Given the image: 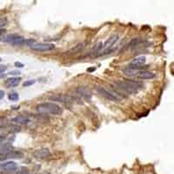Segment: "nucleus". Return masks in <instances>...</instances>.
Wrapping results in <instances>:
<instances>
[{
  "label": "nucleus",
  "mask_w": 174,
  "mask_h": 174,
  "mask_svg": "<svg viewBox=\"0 0 174 174\" xmlns=\"http://www.w3.org/2000/svg\"><path fill=\"white\" fill-rule=\"evenodd\" d=\"M25 174H30V173H25Z\"/></svg>",
  "instance_id": "35"
},
{
  "label": "nucleus",
  "mask_w": 174,
  "mask_h": 174,
  "mask_svg": "<svg viewBox=\"0 0 174 174\" xmlns=\"http://www.w3.org/2000/svg\"><path fill=\"white\" fill-rule=\"evenodd\" d=\"M140 39L139 38H134L130 41L128 45H127V48H130V47H135L136 46H139V43H140Z\"/></svg>",
  "instance_id": "20"
},
{
  "label": "nucleus",
  "mask_w": 174,
  "mask_h": 174,
  "mask_svg": "<svg viewBox=\"0 0 174 174\" xmlns=\"http://www.w3.org/2000/svg\"><path fill=\"white\" fill-rule=\"evenodd\" d=\"M33 156L37 159H46L50 156V151L47 148L37 149L33 152Z\"/></svg>",
  "instance_id": "9"
},
{
  "label": "nucleus",
  "mask_w": 174,
  "mask_h": 174,
  "mask_svg": "<svg viewBox=\"0 0 174 174\" xmlns=\"http://www.w3.org/2000/svg\"><path fill=\"white\" fill-rule=\"evenodd\" d=\"M84 45L85 43H78L77 46H75L74 47H72V49H70L68 52H67V54L69 55H72V54H76L78 52H79L80 51H82L84 47Z\"/></svg>",
  "instance_id": "17"
},
{
  "label": "nucleus",
  "mask_w": 174,
  "mask_h": 174,
  "mask_svg": "<svg viewBox=\"0 0 174 174\" xmlns=\"http://www.w3.org/2000/svg\"><path fill=\"white\" fill-rule=\"evenodd\" d=\"M97 92H98V94H100L102 97H104V98L108 99V100H110V101H118L119 98L113 93L110 92H108L106 89L103 88V87H97L96 88Z\"/></svg>",
  "instance_id": "5"
},
{
  "label": "nucleus",
  "mask_w": 174,
  "mask_h": 174,
  "mask_svg": "<svg viewBox=\"0 0 174 174\" xmlns=\"http://www.w3.org/2000/svg\"><path fill=\"white\" fill-rule=\"evenodd\" d=\"M20 73H21V72H20L19 71H11V72H9L10 75H17H17H20Z\"/></svg>",
  "instance_id": "25"
},
{
  "label": "nucleus",
  "mask_w": 174,
  "mask_h": 174,
  "mask_svg": "<svg viewBox=\"0 0 174 174\" xmlns=\"http://www.w3.org/2000/svg\"><path fill=\"white\" fill-rule=\"evenodd\" d=\"M118 40V35H112V36H111L110 37H109V38L105 41V43H104V45H103V49H104V51H106V50L110 49Z\"/></svg>",
  "instance_id": "10"
},
{
  "label": "nucleus",
  "mask_w": 174,
  "mask_h": 174,
  "mask_svg": "<svg viewBox=\"0 0 174 174\" xmlns=\"http://www.w3.org/2000/svg\"><path fill=\"white\" fill-rule=\"evenodd\" d=\"M11 121L15 124H27L31 120H30V118H28L27 117H25V116H17V117L13 118L11 119Z\"/></svg>",
  "instance_id": "12"
},
{
  "label": "nucleus",
  "mask_w": 174,
  "mask_h": 174,
  "mask_svg": "<svg viewBox=\"0 0 174 174\" xmlns=\"http://www.w3.org/2000/svg\"><path fill=\"white\" fill-rule=\"evenodd\" d=\"M23 157H24V154L19 151H11L8 152L7 154H5V159H21Z\"/></svg>",
  "instance_id": "14"
},
{
  "label": "nucleus",
  "mask_w": 174,
  "mask_h": 174,
  "mask_svg": "<svg viewBox=\"0 0 174 174\" xmlns=\"http://www.w3.org/2000/svg\"><path fill=\"white\" fill-rule=\"evenodd\" d=\"M19 35L17 34H9V35H6L3 37L2 41L5 42V43H11V45H12V43H14V41L17 39V37H18Z\"/></svg>",
  "instance_id": "18"
},
{
  "label": "nucleus",
  "mask_w": 174,
  "mask_h": 174,
  "mask_svg": "<svg viewBox=\"0 0 174 174\" xmlns=\"http://www.w3.org/2000/svg\"><path fill=\"white\" fill-rule=\"evenodd\" d=\"M5 95V92H4V91H2V90H0V99H2V98H4Z\"/></svg>",
  "instance_id": "29"
},
{
  "label": "nucleus",
  "mask_w": 174,
  "mask_h": 174,
  "mask_svg": "<svg viewBox=\"0 0 174 174\" xmlns=\"http://www.w3.org/2000/svg\"><path fill=\"white\" fill-rule=\"evenodd\" d=\"M114 88L126 94H133L138 92L141 88H143V83L133 80H127V81H117L113 83Z\"/></svg>",
  "instance_id": "1"
},
{
  "label": "nucleus",
  "mask_w": 174,
  "mask_h": 174,
  "mask_svg": "<svg viewBox=\"0 0 174 174\" xmlns=\"http://www.w3.org/2000/svg\"><path fill=\"white\" fill-rule=\"evenodd\" d=\"M21 82V78H17V77H13V78H10L8 79H6L5 81V85L8 88H11V87H15L17 86Z\"/></svg>",
  "instance_id": "11"
},
{
  "label": "nucleus",
  "mask_w": 174,
  "mask_h": 174,
  "mask_svg": "<svg viewBox=\"0 0 174 174\" xmlns=\"http://www.w3.org/2000/svg\"><path fill=\"white\" fill-rule=\"evenodd\" d=\"M5 32V30H4V29H0V37H1Z\"/></svg>",
  "instance_id": "32"
},
{
  "label": "nucleus",
  "mask_w": 174,
  "mask_h": 174,
  "mask_svg": "<svg viewBox=\"0 0 174 174\" xmlns=\"http://www.w3.org/2000/svg\"><path fill=\"white\" fill-rule=\"evenodd\" d=\"M21 130V127L20 125L17 124H11L8 126V132L10 133H17Z\"/></svg>",
  "instance_id": "19"
},
{
  "label": "nucleus",
  "mask_w": 174,
  "mask_h": 174,
  "mask_svg": "<svg viewBox=\"0 0 174 174\" xmlns=\"http://www.w3.org/2000/svg\"><path fill=\"white\" fill-rule=\"evenodd\" d=\"M25 43L29 46H31L34 45V43H36V41L34 39H31H31H25Z\"/></svg>",
  "instance_id": "24"
},
{
  "label": "nucleus",
  "mask_w": 174,
  "mask_h": 174,
  "mask_svg": "<svg viewBox=\"0 0 174 174\" xmlns=\"http://www.w3.org/2000/svg\"><path fill=\"white\" fill-rule=\"evenodd\" d=\"M77 94L79 95L80 97H83L86 99H91L92 93L91 92V90L88 88V87H85V86H79L77 88L76 90Z\"/></svg>",
  "instance_id": "7"
},
{
  "label": "nucleus",
  "mask_w": 174,
  "mask_h": 174,
  "mask_svg": "<svg viewBox=\"0 0 174 174\" xmlns=\"http://www.w3.org/2000/svg\"><path fill=\"white\" fill-rule=\"evenodd\" d=\"M137 78L139 79H151L155 78V74L151 72H148V71H142L140 72L138 75Z\"/></svg>",
  "instance_id": "13"
},
{
  "label": "nucleus",
  "mask_w": 174,
  "mask_h": 174,
  "mask_svg": "<svg viewBox=\"0 0 174 174\" xmlns=\"http://www.w3.org/2000/svg\"><path fill=\"white\" fill-rule=\"evenodd\" d=\"M145 61H146V58L145 56H139V57L135 58L130 64L135 65V66H142V65H144L145 64Z\"/></svg>",
  "instance_id": "16"
},
{
  "label": "nucleus",
  "mask_w": 174,
  "mask_h": 174,
  "mask_svg": "<svg viewBox=\"0 0 174 174\" xmlns=\"http://www.w3.org/2000/svg\"><path fill=\"white\" fill-rule=\"evenodd\" d=\"M2 62V58H1V57H0V63Z\"/></svg>",
  "instance_id": "34"
},
{
  "label": "nucleus",
  "mask_w": 174,
  "mask_h": 174,
  "mask_svg": "<svg viewBox=\"0 0 174 174\" xmlns=\"http://www.w3.org/2000/svg\"><path fill=\"white\" fill-rule=\"evenodd\" d=\"M7 19L5 17H3V18H0V29H2L4 26H5L7 25Z\"/></svg>",
  "instance_id": "23"
},
{
  "label": "nucleus",
  "mask_w": 174,
  "mask_h": 174,
  "mask_svg": "<svg viewBox=\"0 0 174 174\" xmlns=\"http://www.w3.org/2000/svg\"><path fill=\"white\" fill-rule=\"evenodd\" d=\"M8 98L11 101H17L19 99V95L17 92H12V93H10L8 95Z\"/></svg>",
  "instance_id": "21"
},
{
  "label": "nucleus",
  "mask_w": 174,
  "mask_h": 174,
  "mask_svg": "<svg viewBox=\"0 0 174 174\" xmlns=\"http://www.w3.org/2000/svg\"><path fill=\"white\" fill-rule=\"evenodd\" d=\"M5 136H0V144L3 143V142L5 141Z\"/></svg>",
  "instance_id": "30"
},
{
  "label": "nucleus",
  "mask_w": 174,
  "mask_h": 174,
  "mask_svg": "<svg viewBox=\"0 0 174 174\" xmlns=\"http://www.w3.org/2000/svg\"><path fill=\"white\" fill-rule=\"evenodd\" d=\"M13 146L10 143H5L3 145H0V153L2 154H7L8 152L13 151Z\"/></svg>",
  "instance_id": "15"
},
{
  "label": "nucleus",
  "mask_w": 174,
  "mask_h": 174,
  "mask_svg": "<svg viewBox=\"0 0 174 174\" xmlns=\"http://www.w3.org/2000/svg\"><path fill=\"white\" fill-rule=\"evenodd\" d=\"M7 67L5 65H0V73H4L5 71H6Z\"/></svg>",
  "instance_id": "26"
},
{
  "label": "nucleus",
  "mask_w": 174,
  "mask_h": 174,
  "mask_svg": "<svg viewBox=\"0 0 174 174\" xmlns=\"http://www.w3.org/2000/svg\"><path fill=\"white\" fill-rule=\"evenodd\" d=\"M146 66H144V65H142V66H135V65H132L130 64L129 66H127L124 70V72L125 75L127 76H137L140 72H142Z\"/></svg>",
  "instance_id": "4"
},
{
  "label": "nucleus",
  "mask_w": 174,
  "mask_h": 174,
  "mask_svg": "<svg viewBox=\"0 0 174 174\" xmlns=\"http://www.w3.org/2000/svg\"><path fill=\"white\" fill-rule=\"evenodd\" d=\"M36 83V80L35 79H31V80H27L25 81L24 84H23V86L24 87H27V86H30V85H32Z\"/></svg>",
  "instance_id": "22"
},
{
  "label": "nucleus",
  "mask_w": 174,
  "mask_h": 174,
  "mask_svg": "<svg viewBox=\"0 0 174 174\" xmlns=\"http://www.w3.org/2000/svg\"><path fill=\"white\" fill-rule=\"evenodd\" d=\"M6 77V74L5 73H0V79L1 78H5Z\"/></svg>",
  "instance_id": "31"
},
{
  "label": "nucleus",
  "mask_w": 174,
  "mask_h": 174,
  "mask_svg": "<svg viewBox=\"0 0 174 174\" xmlns=\"http://www.w3.org/2000/svg\"><path fill=\"white\" fill-rule=\"evenodd\" d=\"M37 111L41 114H52V115H61L63 113V108L58 104L52 102L41 103L37 105Z\"/></svg>",
  "instance_id": "2"
},
{
  "label": "nucleus",
  "mask_w": 174,
  "mask_h": 174,
  "mask_svg": "<svg viewBox=\"0 0 174 174\" xmlns=\"http://www.w3.org/2000/svg\"><path fill=\"white\" fill-rule=\"evenodd\" d=\"M95 70H96V68H95V67H92V68H89V69L87 70V71H88V72H94Z\"/></svg>",
  "instance_id": "33"
},
{
  "label": "nucleus",
  "mask_w": 174,
  "mask_h": 174,
  "mask_svg": "<svg viewBox=\"0 0 174 174\" xmlns=\"http://www.w3.org/2000/svg\"><path fill=\"white\" fill-rule=\"evenodd\" d=\"M17 167V165L14 161H6L0 164V170L5 171H15Z\"/></svg>",
  "instance_id": "8"
},
{
  "label": "nucleus",
  "mask_w": 174,
  "mask_h": 174,
  "mask_svg": "<svg viewBox=\"0 0 174 174\" xmlns=\"http://www.w3.org/2000/svg\"><path fill=\"white\" fill-rule=\"evenodd\" d=\"M15 65L17 67H19V68H23L25 65H24V64H22V63H20V62H16L15 63Z\"/></svg>",
  "instance_id": "27"
},
{
  "label": "nucleus",
  "mask_w": 174,
  "mask_h": 174,
  "mask_svg": "<svg viewBox=\"0 0 174 174\" xmlns=\"http://www.w3.org/2000/svg\"><path fill=\"white\" fill-rule=\"evenodd\" d=\"M50 100L52 101H58V102H62V103H70V102H73V100L75 99L73 97H71L69 95H65V94H54L49 97Z\"/></svg>",
  "instance_id": "6"
},
{
  "label": "nucleus",
  "mask_w": 174,
  "mask_h": 174,
  "mask_svg": "<svg viewBox=\"0 0 174 174\" xmlns=\"http://www.w3.org/2000/svg\"><path fill=\"white\" fill-rule=\"evenodd\" d=\"M31 50L37 51V52H50L55 49V46L53 43H34L33 46H30Z\"/></svg>",
  "instance_id": "3"
},
{
  "label": "nucleus",
  "mask_w": 174,
  "mask_h": 174,
  "mask_svg": "<svg viewBox=\"0 0 174 174\" xmlns=\"http://www.w3.org/2000/svg\"><path fill=\"white\" fill-rule=\"evenodd\" d=\"M5 154H2V153H0V161H4L5 160Z\"/></svg>",
  "instance_id": "28"
}]
</instances>
